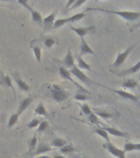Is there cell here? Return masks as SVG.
I'll return each instance as SVG.
<instances>
[{"mask_svg":"<svg viewBox=\"0 0 140 158\" xmlns=\"http://www.w3.org/2000/svg\"><path fill=\"white\" fill-rule=\"evenodd\" d=\"M88 10H93V11H99V12H106V13H111V14H115L121 17L128 22H132V21H136V20L140 18L139 12H130V11H116V10H107L103 9V8H88Z\"/></svg>","mask_w":140,"mask_h":158,"instance_id":"1","label":"cell"},{"mask_svg":"<svg viewBox=\"0 0 140 158\" xmlns=\"http://www.w3.org/2000/svg\"><path fill=\"white\" fill-rule=\"evenodd\" d=\"M52 97L56 102H62L68 98L70 94L67 91L57 85H54L51 90Z\"/></svg>","mask_w":140,"mask_h":158,"instance_id":"2","label":"cell"},{"mask_svg":"<svg viewBox=\"0 0 140 158\" xmlns=\"http://www.w3.org/2000/svg\"><path fill=\"white\" fill-rule=\"evenodd\" d=\"M70 73H71V75H73L74 77H76V78L79 79L80 81H81L83 83H84L87 86H91L93 84V81L91 80L88 76H86L85 74L83 72L81 71L80 69H79L77 66H75L71 69L70 70Z\"/></svg>","mask_w":140,"mask_h":158,"instance_id":"3","label":"cell"},{"mask_svg":"<svg viewBox=\"0 0 140 158\" xmlns=\"http://www.w3.org/2000/svg\"><path fill=\"white\" fill-rule=\"evenodd\" d=\"M135 44H132V45H130V47H128L127 49H125V52H123V53H118L117 56H116V59H115V62L113 63L112 66L114 68H119L122 65L125 61L127 59V57L130 55V54L132 52V50L134 49Z\"/></svg>","mask_w":140,"mask_h":158,"instance_id":"4","label":"cell"},{"mask_svg":"<svg viewBox=\"0 0 140 158\" xmlns=\"http://www.w3.org/2000/svg\"><path fill=\"white\" fill-rule=\"evenodd\" d=\"M18 2H19L20 4L23 5L25 8H27V9L29 10V12H30V13H31L32 20H33L35 23H37V24L39 25V26H40V27H43V20H44V18L42 17L41 14H40L38 11L33 9V8L29 6V3L27 2H25V1H21V0H20V1H18Z\"/></svg>","mask_w":140,"mask_h":158,"instance_id":"5","label":"cell"},{"mask_svg":"<svg viewBox=\"0 0 140 158\" xmlns=\"http://www.w3.org/2000/svg\"><path fill=\"white\" fill-rule=\"evenodd\" d=\"M103 148H104V149H106V150L110 154H111V155L115 156V157L126 158L125 151L121 150V149H119V148H117L116 147H115L111 142L104 143V144H103Z\"/></svg>","mask_w":140,"mask_h":158,"instance_id":"6","label":"cell"},{"mask_svg":"<svg viewBox=\"0 0 140 158\" xmlns=\"http://www.w3.org/2000/svg\"><path fill=\"white\" fill-rule=\"evenodd\" d=\"M55 18H56V12H52L51 14L44 18V20H43L44 31H50L53 28Z\"/></svg>","mask_w":140,"mask_h":158,"instance_id":"7","label":"cell"},{"mask_svg":"<svg viewBox=\"0 0 140 158\" xmlns=\"http://www.w3.org/2000/svg\"><path fill=\"white\" fill-rule=\"evenodd\" d=\"M71 29L76 32V34L78 35L80 37V38H84V37L86 35L89 34V33H93V32L96 31L95 27H93V26H91V27H71Z\"/></svg>","mask_w":140,"mask_h":158,"instance_id":"8","label":"cell"},{"mask_svg":"<svg viewBox=\"0 0 140 158\" xmlns=\"http://www.w3.org/2000/svg\"><path fill=\"white\" fill-rule=\"evenodd\" d=\"M109 90L113 92H115L120 97H122V98L125 99V100H129V101H134V102H137L138 101V99L136 96L134 95H133L131 93H129V92H126L125 91H121V90H115V89H111L109 88Z\"/></svg>","mask_w":140,"mask_h":158,"instance_id":"9","label":"cell"},{"mask_svg":"<svg viewBox=\"0 0 140 158\" xmlns=\"http://www.w3.org/2000/svg\"><path fill=\"white\" fill-rule=\"evenodd\" d=\"M102 128L106 131L107 132L108 134H111L113 136H115V137H121V138H129L130 136L129 134L125 132H122V131L118 130L115 128H111V127H108V126H103Z\"/></svg>","mask_w":140,"mask_h":158,"instance_id":"10","label":"cell"},{"mask_svg":"<svg viewBox=\"0 0 140 158\" xmlns=\"http://www.w3.org/2000/svg\"><path fill=\"white\" fill-rule=\"evenodd\" d=\"M62 64H63L64 68L67 69H72L74 66H75V59H74L73 54L71 53V50L70 49H68L67 50V54L65 56V58L62 60Z\"/></svg>","mask_w":140,"mask_h":158,"instance_id":"11","label":"cell"},{"mask_svg":"<svg viewBox=\"0 0 140 158\" xmlns=\"http://www.w3.org/2000/svg\"><path fill=\"white\" fill-rule=\"evenodd\" d=\"M52 150V148L49 145H47L46 143H43V142H39V144H37L36 149L34 151V155L35 156H40L41 154H44V153L49 152H51Z\"/></svg>","mask_w":140,"mask_h":158,"instance_id":"12","label":"cell"},{"mask_svg":"<svg viewBox=\"0 0 140 158\" xmlns=\"http://www.w3.org/2000/svg\"><path fill=\"white\" fill-rule=\"evenodd\" d=\"M85 54H94L93 49H91L88 43L86 42L84 38H80V55L81 57Z\"/></svg>","mask_w":140,"mask_h":158,"instance_id":"13","label":"cell"},{"mask_svg":"<svg viewBox=\"0 0 140 158\" xmlns=\"http://www.w3.org/2000/svg\"><path fill=\"white\" fill-rule=\"evenodd\" d=\"M33 102V98L29 96V97H26V98H25L23 101H21V103L19 105V107H18V110H17V114L21 115L23 112H24L25 110H26L29 106H30V104Z\"/></svg>","mask_w":140,"mask_h":158,"instance_id":"14","label":"cell"},{"mask_svg":"<svg viewBox=\"0 0 140 158\" xmlns=\"http://www.w3.org/2000/svg\"><path fill=\"white\" fill-rule=\"evenodd\" d=\"M140 70V60L138 62L137 64H135L134 66H132L130 69L121 71L120 73H116L119 76H126V75H130V74H134Z\"/></svg>","mask_w":140,"mask_h":158,"instance_id":"15","label":"cell"},{"mask_svg":"<svg viewBox=\"0 0 140 158\" xmlns=\"http://www.w3.org/2000/svg\"><path fill=\"white\" fill-rule=\"evenodd\" d=\"M95 111V114L98 115V117L103 118V119H108V118H111L115 117V114L112 112H109V111L106 110H101V109H94Z\"/></svg>","mask_w":140,"mask_h":158,"instance_id":"16","label":"cell"},{"mask_svg":"<svg viewBox=\"0 0 140 158\" xmlns=\"http://www.w3.org/2000/svg\"><path fill=\"white\" fill-rule=\"evenodd\" d=\"M59 74H60V76H61L63 79L69 80V81H72L73 83L76 84V82L73 81L72 77H71V73H70V71H69L68 69H66V68H64V67H60V68H59ZM76 85H77V84H76ZM77 86H78L80 89H82V87L80 86V85H77Z\"/></svg>","mask_w":140,"mask_h":158,"instance_id":"17","label":"cell"},{"mask_svg":"<svg viewBox=\"0 0 140 158\" xmlns=\"http://www.w3.org/2000/svg\"><path fill=\"white\" fill-rule=\"evenodd\" d=\"M121 85L125 89H134L138 85V82L134 79L128 78L124 80Z\"/></svg>","mask_w":140,"mask_h":158,"instance_id":"18","label":"cell"},{"mask_svg":"<svg viewBox=\"0 0 140 158\" xmlns=\"http://www.w3.org/2000/svg\"><path fill=\"white\" fill-rule=\"evenodd\" d=\"M15 81L17 82V86L19 87L21 91H28L29 90V85L25 82V81H23L21 77H15Z\"/></svg>","mask_w":140,"mask_h":158,"instance_id":"19","label":"cell"},{"mask_svg":"<svg viewBox=\"0 0 140 158\" xmlns=\"http://www.w3.org/2000/svg\"><path fill=\"white\" fill-rule=\"evenodd\" d=\"M94 133H97L98 135H99L103 138H104V139L107 141V143L110 142V138H109L108 133L107 132H106L102 127H96V128H94Z\"/></svg>","mask_w":140,"mask_h":158,"instance_id":"20","label":"cell"},{"mask_svg":"<svg viewBox=\"0 0 140 158\" xmlns=\"http://www.w3.org/2000/svg\"><path fill=\"white\" fill-rule=\"evenodd\" d=\"M76 60H77V63H78V68L79 69H85V70H88L90 71L91 68L89 66V64H88L87 63L84 61V59H82V57L80 55V54H77L76 55Z\"/></svg>","mask_w":140,"mask_h":158,"instance_id":"21","label":"cell"},{"mask_svg":"<svg viewBox=\"0 0 140 158\" xmlns=\"http://www.w3.org/2000/svg\"><path fill=\"white\" fill-rule=\"evenodd\" d=\"M88 119L89 120V122H90L91 123H93L94 125H102L101 127L104 126V124L102 123V121H101L100 119H99V118H98V116L96 115L93 112H92V113L88 116Z\"/></svg>","mask_w":140,"mask_h":158,"instance_id":"22","label":"cell"},{"mask_svg":"<svg viewBox=\"0 0 140 158\" xmlns=\"http://www.w3.org/2000/svg\"><path fill=\"white\" fill-rule=\"evenodd\" d=\"M37 143H38V140H37L36 135H34L31 138V139L29 141V143H28L29 152H33L35 151L37 147Z\"/></svg>","mask_w":140,"mask_h":158,"instance_id":"23","label":"cell"},{"mask_svg":"<svg viewBox=\"0 0 140 158\" xmlns=\"http://www.w3.org/2000/svg\"><path fill=\"white\" fill-rule=\"evenodd\" d=\"M84 17H85V13L80 12V13H76V14L66 18V20H67V23H69V22H76L81 20Z\"/></svg>","mask_w":140,"mask_h":158,"instance_id":"24","label":"cell"},{"mask_svg":"<svg viewBox=\"0 0 140 158\" xmlns=\"http://www.w3.org/2000/svg\"><path fill=\"white\" fill-rule=\"evenodd\" d=\"M76 151V148H74V146L72 144H66L61 148H60V152L62 154H71V153L74 152Z\"/></svg>","mask_w":140,"mask_h":158,"instance_id":"25","label":"cell"},{"mask_svg":"<svg viewBox=\"0 0 140 158\" xmlns=\"http://www.w3.org/2000/svg\"><path fill=\"white\" fill-rule=\"evenodd\" d=\"M52 145L53 146V147H56V148H61L62 147L66 145V141L62 139V138H56L52 142Z\"/></svg>","mask_w":140,"mask_h":158,"instance_id":"26","label":"cell"},{"mask_svg":"<svg viewBox=\"0 0 140 158\" xmlns=\"http://www.w3.org/2000/svg\"><path fill=\"white\" fill-rule=\"evenodd\" d=\"M35 114H39V115L44 116H46L47 114H48V112H47L46 109H45L44 104L42 103V102H40L36 107V109H35Z\"/></svg>","mask_w":140,"mask_h":158,"instance_id":"27","label":"cell"},{"mask_svg":"<svg viewBox=\"0 0 140 158\" xmlns=\"http://www.w3.org/2000/svg\"><path fill=\"white\" fill-rule=\"evenodd\" d=\"M19 116L20 115L17 113L12 114L11 117H10L9 120H8V128H12L16 124V123L18 121Z\"/></svg>","mask_w":140,"mask_h":158,"instance_id":"28","label":"cell"},{"mask_svg":"<svg viewBox=\"0 0 140 158\" xmlns=\"http://www.w3.org/2000/svg\"><path fill=\"white\" fill-rule=\"evenodd\" d=\"M32 49H33V51L34 53V56H35L36 61L40 62V60H41V49L37 45H34V46H32Z\"/></svg>","mask_w":140,"mask_h":158,"instance_id":"29","label":"cell"},{"mask_svg":"<svg viewBox=\"0 0 140 158\" xmlns=\"http://www.w3.org/2000/svg\"><path fill=\"white\" fill-rule=\"evenodd\" d=\"M67 23V20L66 18H61V19H57L54 22L53 24V28L54 29H57V28H60L62 26Z\"/></svg>","mask_w":140,"mask_h":158,"instance_id":"30","label":"cell"},{"mask_svg":"<svg viewBox=\"0 0 140 158\" xmlns=\"http://www.w3.org/2000/svg\"><path fill=\"white\" fill-rule=\"evenodd\" d=\"M44 44L47 48L50 49V48L55 44V40H54L52 37H46V38H44Z\"/></svg>","mask_w":140,"mask_h":158,"instance_id":"31","label":"cell"},{"mask_svg":"<svg viewBox=\"0 0 140 158\" xmlns=\"http://www.w3.org/2000/svg\"><path fill=\"white\" fill-rule=\"evenodd\" d=\"M135 150V143H130V142H126L124 146V151L126 152H132Z\"/></svg>","mask_w":140,"mask_h":158,"instance_id":"32","label":"cell"},{"mask_svg":"<svg viewBox=\"0 0 140 158\" xmlns=\"http://www.w3.org/2000/svg\"><path fill=\"white\" fill-rule=\"evenodd\" d=\"M39 123H40V120H39V118H34V119H32L30 122L27 123L26 127L28 128H36L37 126L39 125Z\"/></svg>","mask_w":140,"mask_h":158,"instance_id":"33","label":"cell"},{"mask_svg":"<svg viewBox=\"0 0 140 158\" xmlns=\"http://www.w3.org/2000/svg\"><path fill=\"white\" fill-rule=\"evenodd\" d=\"M80 108L82 112H83L85 115L88 116L91 113H92V110H91L90 107L88 106V104H84V105H81Z\"/></svg>","mask_w":140,"mask_h":158,"instance_id":"34","label":"cell"},{"mask_svg":"<svg viewBox=\"0 0 140 158\" xmlns=\"http://www.w3.org/2000/svg\"><path fill=\"white\" fill-rule=\"evenodd\" d=\"M49 128V122L46 120L41 121L39 123V128H38V132H44Z\"/></svg>","mask_w":140,"mask_h":158,"instance_id":"35","label":"cell"},{"mask_svg":"<svg viewBox=\"0 0 140 158\" xmlns=\"http://www.w3.org/2000/svg\"><path fill=\"white\" fill-rule=\"evenodd\" d=\"M3 81H4L5 85H7V86H8L9 88L12 89V91L14 92L15 90H14V88H13V86H12V79H11V77H10L9 76H5L4 78H3Z\"/></svg>","mask_w":140,"mask_h":158,"instance_id":"36","label":"cell"},{"mask_svg":"<svg viewBox=\"0 0 140 158\" xmlns=\"http://www.w3.org/2000/svg\"><path fill=\"white\" fill-rule=\"evenodd\" d=\"M74 98L77 100V101H87V100H89V97L88 96H86L85 94L83 93H77L76 96H74Z\"/></svg>","mask_w":140,"mask_h":158,"instance_id":"37","label":"cell"},{"mask_svg":"<svg viewBox=\"0 0 140 158\" xmlns=\"http://www.w3.org/2000/svg\"><path fill=\"white\" fill-rule=\"evenodd\" d=\"M85 2L86 0H76L75 2L73 3V5L71 7V8L69 9V11H71V10L72 9H75V8H77V7L81 6V5L84 4V3H85Z\"/></svg>","mask_w":140,"mask_h":158,"instance_id":"38","label":"cell"},{"mask_svg":"<svg viewBox=\"0 0 140 158\" xmlns=\"http://www.w3.org/2000/svg\"><path fill=\"white\" fill-rule=\"evenodd\" d=\"M75 1H76V0H69L68 2H67V3H66V10L70 9L71 6H72L74 2H75Z\"/></svg>","mask_w":140,"mask_h":158,"instance_id":"39","label":"cell"},{"mask_svg":"<svg viewBox=\"0 0 140 158\" xmlns=\"http://www.w3.org/2000/svg\"><path fill=\"white\" fill-rule=\"evenodd\" d=\"M52 158H66V156H63L59 155V154H55Z\"/></svg>","mask_w":140,"mask_h":158,"instance_id":"40","label":"cell"},{"mask_svg":"<svg viewBox=\"0 0 140 158\" xmlns=\"http://www.w3.org/2000/svg\"><path fill=\"white\" fill-rule=\"evenodd\" d=\"M135 150L140 152V143H135Z\"/></svg>","mask_w":140,"mask_h":158,"instance_id":"41","label":"cell"},{"mask_svg":"<svg viewBox=\"0 0 140 158\" xmlns=\"http://www.w3.org/2000/svg\"><path fill=\"white\" fill-rule=\"evenodd\" d=\"M36 158H51V156H46V155H41V156H37Z\"/></svg>","mask_w":140,"mask_h":158,"instance_id":"42","label":"cell"},{"mask_svg":"<svg viewBox=\"0 0 140 158\" xmlns=\"http://www.w3.org/2000/svg\"><path fill=\"white\" fill-rule=\"evenodd\" d=\"M75 158H88V157H81V156H74Z\"/></svg>","mask_w":140,"mask_h":158,"instance_id":"43","label":"cell"},{"mask_svg":"<svg viewBox=\"0 0 140 158\" xmlns=\"http://www.w3.org/2000/svg\"><path fill=\"white\" fill-rule=\"evenodd\" d=\"M138 80H139V81H140V74H139V76H138Z\"/></svg>","mask_w":140,"mask_h":158,"instance_id":"44","label":"cell"}]
</instances>
